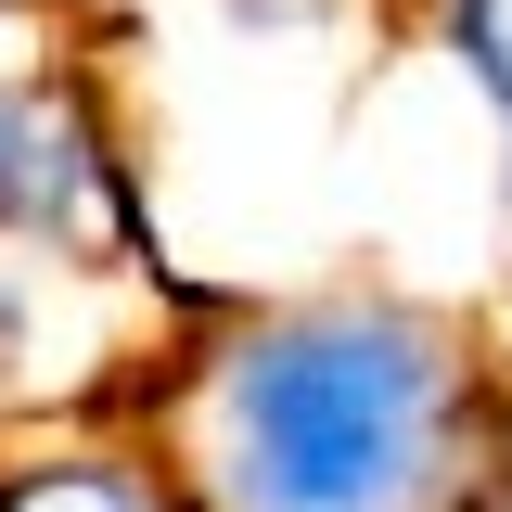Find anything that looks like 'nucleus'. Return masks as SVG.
I'll return each mask as SVG.
<instances>
[{"label":"nucleus","instance_id":"1","mask_svg":"<svg viewBox=\"0 0 512 512\" xmlns=\"http://www.w3.org/2000/svg\"><path fill=\"white\" fill-rule=\"evenodd\" d=\"M512 346L474 282L308 269L218 282L128 384V436L192 512H487Z\"/></svg>","mask_w":512,"mask_h":512},{"label":"nucleus","instance_id":"2","mask_svg":"<svg viewBox=\"0 0 512 512\" xmlns=\"http://www.w3.org/2000/svg\"><path fill=\"white\" fill-rule=\"evenodd\" d=\"M0 244L64 256V269H103V282H141L167 308H205L218 282H180L167 269V231H154V154L116 103V64L77 13H39L0 39Z\"/></svg>","mask_w":512,"mask_h":512},{"label":"nucleus","instance_id":"3","mask_svg":"<svg viewBox=\"0 0 512 512\" xmlns=\"http://www.w3.org/2000/svg\"><path fill=\"white\" fill-rule=\"evenodd\" d=\"M0 512H192V500L128 436V410H77V423H13L0 436Z\"/></svg>","mask_w":512,"mask_h":512},{"label":"nucleus","instance_id":"4","mask_svg":"<svg viewBox=\"0 0 512 512\" xmlns=\"http://www.w3.org/2000/svg\"><path fill=\"white\" fill-rule=\"evenodd\" d=\"M474 308L500 320V346H512V128L487 141V231H474Z\"/></svg>","mask_w":512,"mask_h":512},{"label":"nucleus","instance_id":"5","mask_svg":"<svg viewBox=\"0 0 512 512\" xmlns=\"http://www.w3.org/2000/svg\"><path fill=\"white\" fill-rule=\"evenodd\" d=\"M487 512H512V384H500V448H487Z\"/></svg>","mask_w":512,"mask_h":512},{"label":"nucleus","instance_id":"6","mask_svg":"<svg viewBox=\"0 0 512 512\" xmlns=\"http://www.w3.org/2000/svg\"><path fill=\"white\" fill-rule=\"evenodd\" d=\"M39 13H77V0H0V39H13V26H39Z\"/></svg>","mask_w":512,"mask_h":512}]
</instances>
